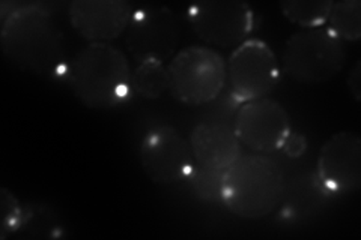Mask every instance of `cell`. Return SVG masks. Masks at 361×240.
<instances>
[{"label":"cell","instance_id":"obj_1","mask_svg":"<svg viewBox=\"0 0 361 240\" xmlns=\"http://www.w3.org/2000/svg\"><path fill=\"white\" fill-rule=\"evenodd\" d=\"M0 18V45L11 63L41 77L63 72L68 63L65 37L47 5L2 4Z\"/></svg>","mask_w":361,"mask_h":240},{"label":"cell","instance_id":"obj_10","mask_svg":"<svg viewBox=\"0 0 361 240\" xmlns=\"http://www.w3.org/2000/svg\"><path fill=\"white\" fill-rule=\"evenodd\" d=\"M233 131L241 144L256 153H273L283 146L292 131L286 108L268 96L241 104Z\"/></svg>","mask_w":361,"mask_h":240},{"label":"cell","instance_id":"obj_3","mask_svg":"<svg viewBox=\"0 0 361 240\" xmlns=\"http://www.w3.org/2000/svg\"><path fill=\"white\" fill-rule=\"evenodd\" d=\"M286 179L280 165L261 153L244 155L224 171L221 203L241 220L256 221L281 203Z\"/></svg>","mask_w":361,"mask_h":240},{"label":"cell","instance_id":"obj_8","mask_svg":"<svg viewBox=\"0 0 361 240\" xmlns=\"http://www.w3.org/2000/svg\"><path fill=\"white\" fill-rule=\"evenodd\" d=\"M179 23L172 9L166 6H140L134 9L126 30V49L140 62H169L176 54Z\"/></svg>","mask_w":361,"mask_h":240},{"label":"cell","instance_id":"obj_20","mask_svg":"<svg viewBox=\"0 0 361 240\" xmlns=\"http://www.w3.org/2000/svg\"><path fill=\"white\" fill-rule=\"evenodd\" d=\"M280 151H283L285 155L292 159L304 156V153H306V151H307L306 137L300 132L290 131V134L286 137V140H285L283 146H281Z\"/></svg>","mask_w":361,"mask_h":240},{"label":"cell","instance_id":"obj_9","mask_svg":"<svg viewBox=\"0 0 361 240\" xmlns=\"http://www.w3.org/2000/svg\"><path fill=\"white\" fill-rule=\"evenodd\" d=\"M139 156L145 175L158 185L187 180L196 167L190 141L171 125H158L146 132Z\"/></svg>","mask_w":361,"mask_h":240},{"label":"cell","instance_id":"obj_12","mask_svg":"<svg viewBox=\"0 0 361 240\" xmlns=\"http://www.w3.org/2000/svg\"><path fill=\"white\" fill-rule=\"evenodd\" d=\"M133 13V5L126 0H74L68 5L73 29L89 44H110L122 37Z\"/></svg>","mask_w":361,"mask_h":240},{"label":"cell","instance_id":"obj_14","mask_svg":"<svg viewBox=\"0 0 361 240\" xmlns=\"http://www.w3.org/2000/svg\"><path fill=\"white\" fill-rule=\"evenodd\" d=\"M329 196L319 184L318 177L314 176H300L293 179L290 184H286V189L283 194V210L285 216L289 220L292 218H302L314 210V208L324 201Z\"/></svg>","mask_w":361,"mask_h":240},{"label":"cell","instance_id":"obj_4","mask_svg":"<svg viewBox=\"0 0 361 240\" xmlns=\"http://www.w3.org/2000/svg\"><path fill=\"white\" fill-rule=\"evenodd\" d=\"M345 63V45L326 26L293 33L281 54V70L301 84L330 82L342 72Z\"/></svg>","mask_w":361,"mask_h":240},{"label":"cell","instance_id":"obj_18","mask_svg":"<svg viewBox=\"0 0 361 240\" xmlns=\"http://www.w3.org/2000/svg\"><path fill=\"white\" fill-rule=\"evenodd\" d=\"M226 171V170H224ZM224 171L211 170L200 167L196 164L193 173L187 180H190L191 189L195 196L203 201L209 203H221V188H223V176Z\"/></svg>","mask_w":361,"mask_h":240},{"label":"cell","instance_id":"obj_15","mask_svg":"<svg viewBox=\"0 0 361 240\" xmlns=\"http://www.w3.org/2000/svg\"><path fill=\"white\" fill-rule=\"evenodd\" d=\"M131 90L143 99H158L169 90L167 65L163 62H140L131 74Z\"/></svg>","mask_w":361,"mask_h":240},{"label":"cell","instance_id":"obj_6","mask_svg":"<svg viewBox=\"0 0 361 240\" xmlns=\"http://www.w3.org/2000/svg\"><path fill=\"white\" fill-rule=\"evenodd\" d=\"M226 71L233 101L244 104L273 92L280 78V63L265 41L248 38L233 49Z\"/></svg>","mask_w":361,"mask_h":240},{"label":"cell","instance_id":"obj_13","mask_svg":"<svg viewBox=\"0 0 361 240\" xmlns=\"http://www.w3.org/2000/svg\"><path fill=\"white\" fill-rule=\"evenodd\" d=\"M190 146L196 164L211 170H228L241 156L238 137L224 123H199L191 132Z\"/></svg>","mask_w":361,"mask_h":240},{"label":"cell","instance_id":"obj_11","mask_svg":"<svg viewBox=\"0 0 361 240\" xmlns=\"http://www.w3.org/2000/svg\"><path fill=\"white\" fill-rule=\"evenodd\" d=\"M316 177L326 194H351L360 189L361 139L357 132H336L322 144Z\"/></svg>","mask_w":361,"mask_h":240},{"label":"cell","instance_id":"obj_21","mask_svg":"<svg viewBox=\"0 0 361 240\" xmlns=\"http://www.w3.org/2000/svg\"><path fill=\"white\" fill-rule=\"evenodd\" d=\"M346 83H348L349 94H351V96L357 102H360L361 101V61H357L351 68Z\"/></svg>","mask_w":361,"mask_h":240},{"label":"cell","instance_id":"obj_5","mask_svg":"<svg viewBox=\"0 0 361 240\" xmlns=\"http://www.w3.org/2000/svg\"><path fill=\"white\" fill-rule=\"evenodd\" d=\"M169 92L190 107L216 99L228 82L226 61L208 45H193L176 51L167 63Z\"/></svg>","mask_w":361,"mask_h":240},{"label":"cell","instance_id":"obj_17","mask_svg":"<svg viewBox=\"0 0 361 240\" xmlns=\"http://www.w3.org/2000/svg\"><path fill=\"white\" fill-rule=\"evenodd\" d=\"M333 2L322 0V2H304V0H288L281 2V14L290 23L302 29H316L326 25Z\"/></svg>","mask_w":361,"mask_h":240},{"label":"cell","instance_id":"obj_7","mask_svg":"<svg viewBox=\"0 0 361 240\" xmlns=\"http://www.w3.org/2000/svg\"><path fill=\"white\" fill-rule=\"evenodd\" d=\"M190 27L208 47L236 49L250 38L255 11L245 2H197L187 9Z\"/></svg>","mask_w":361,"mask_h":240},{"label":"cell","instance_id":"obj_19","mask_svg":"<svg viewBox=\"0 0 361 240\" xmlns=\"http://www.w3.org/2000/svg\"><path fill=\"white\" fill-rule=\"evenodd\" d=\"M0 208H2V221H0V237L6 236L20 230L25 224V210L21 203L17 200L13 192L6 188L0 189Z\"/></svg>","mask_w":361,"mask_h":240},{"label":"cell","instance_id":"obj_16","mask_svg":"<svg viewBox=\"0 0 361 240\" xmlns=\"http://www.w3.org/2000/svg\"><path fill=\"white\" fill-rule=\"evenodd\" d=\"M329 27L342 42H357L361 38V4L360 0H343L333 2Z\"/></svg>","mask_w":361,"mask_h":240},{"label":"cell","instance_id":"obj_2","mask_svg":"<svg viewBox=\"0 0 361 240\" xmlns=\"http://www.w3.org/2000/svg\"><path fill=\"white\" fill-rule=\"evenodd\" d=\"M131 74L126 53L109 42L87 44L62 72L74 96L90 110L123 104L133 92Z\"/></svg>","mask_w":361,"mask_h":240}]
</instances>
